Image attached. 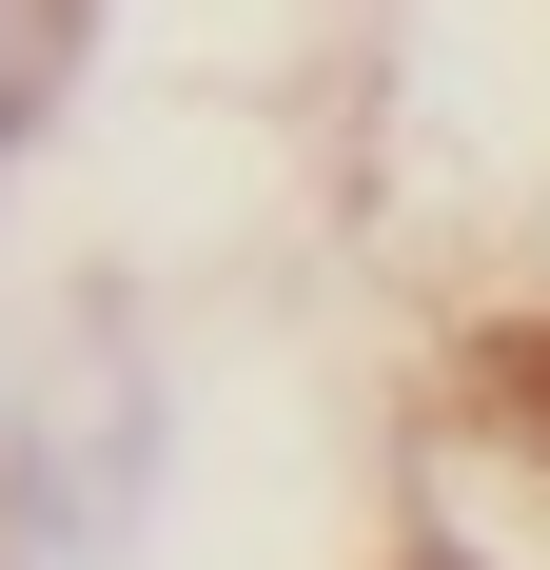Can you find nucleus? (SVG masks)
Wrapping results in <instances>:
<instances>
[{"mask_svg":"<svg viewBox=\"0 0 550 570\" xmlns=\"http://www.w3.org/2000/svg\"><path fill=\"white\" fill-rule=\"evenodd\" d=\"M138 512H158V354L79 315L0 433V570H138Z\"/></svg>","mask_w":550,"mask_h":570,"instance_id":"obj_1","label":"nucleus"},{"mask_svg":"<svg viewBox=\"0 0 550 570\" xmlns=\"http://www.w3.org/2000/svg\"><path fill=\"white\" fill-rule=\"evenodd\" d=\"M59 59H79V0H0V118H40Z\"/></svg>","mask_w":550,"mask_h":570,"instance_id":"obj_2","label":"nucleus"},{"mask_svg":"<svg viewBox=\"0 0 550 570\" xmlns=\"http://www.w3.org/2000/svg\"><path fill=\"white\" fill-rule=\"evenodd\" d=\"M0 158H20V118H0Z\"/></svg>","mask_w":550,"mask_h":570,"instance_id":"obj_3","label":"nucleus"},{"mask_svg":"<svg viewBox=\"0 0 550 570\" xmlns=\"http://www.w3.org/2000/svg\"><path fill=\"white\" fill-rule=\"evenodd\" d=\"M433 570H472V551H433Z\"/></svg>","mask_w":550,"mask_h":570,"instance_id":"obj_4","label":"nucleus"}]
</instances>
